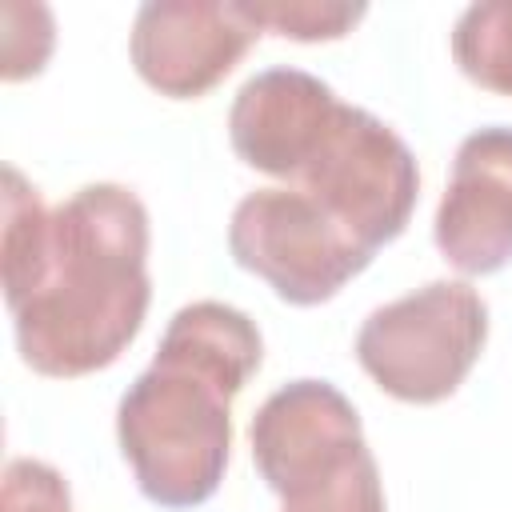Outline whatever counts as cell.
Wrapping results in <instances>:
<instances>
[{"mask_svg":"<svg viewBox=\"0 0 512 512\" xmlns=\"http://www.w3.org/2000/svg\"><path fill=\"white\" fill-rule=\"evenodd\" d=\"M4 20V80H28L36 72H44L48 56H52V12L44 4H16L8 0L0 8Z\"/></svg>","mask_w":512,"mask_h":512,"instance_id":"obj_12","label":"cell"},{"mask_svg":"<svg viewBox=\"0 0 512 512\" xmlns=\"http://www.w3.org/2000/svg\"><path fill=\"white\" fill-rule=\"evenodd\" d=\"M488 340V308L460 280H432L384 308L356 332L360 368L404 404H436L472 372Z\"/></svg>","mask_w":512,"mask_h":512,"instance_id":"obj_5","label":"cell"},{"mask_svg":"<svg viewBox=\"0 0 512 512\" xmlns=\"http://www.w3.org/2000/svg\"><path fill=\"white\" fill-rule=\"evenodd\" d=\"M288 180L372 256L404 232L420 192V172L408 144L384 120L344 100L332 108Z\"/></svg>","mask_w":512,"mask_h":512,"instance_id":"obj_4","label":"cell"},{"mask_svg":"<svg viewBox=\"0 0 512 512\" xmlns=\"http://www.w3.org/2000/svg\"><path fill=\"white\" fill-rule=\"evenodd\" d=\"M452 56L472 84L512 96V0L464 8L452 28Z\"/></svg>","mask_w":512,"mask_h":512,"instance_id":"obj_10","label":"cell"},{"mask_svg":"<svg viewBox=\"0 0 512 512\" xmlns=\"http://www.w3.org/2000/svg\"><path fill=\"white\" fill-rule=\"evenodd\" d=\"M244 16L272 36L288 40H340L364 20V4H344V0H240Z\"/></svg>","mask_w":512,"mask_h":512,"instance_id":"obj_11","label":"cell"},{"mask_svg":"<svg viewBox=\"0 0 512 512\" xmlns=\"http://www.w3.org/2000/svg\"><path fill=\"white\" fill-rule=\"evenodd\" d=\"M436 248L464 276L512 260V128L492 124L460 140L436 208Z\"/></svg>","mask_w":512,"mask_h":512,"instance_id":"obj_8","label":"cell"},{"mask_svg":"<svg viewBox=\"0 0 512 512\" xmlns=\"http://www.w3.org/2000/svg\"><path fill=\"white\" fill-rule=\"evenodd\" d=\"M256 36L240 0H152L136 12L128 52L148 88L196 100L244 60Z\"/></svg>","mask_w":512,"mask_h":512,"instance_id":"obj_7","label":"cell"},{"mask_svg":"<svg viewBox=\"0 0 512 512\" xmlns=\"http://www.w3.org/2000/svg\"><path fill=\"white\" fill-rule=\"evenodd\" d=\"M252 460L280 512H388L352 400L328 380L276 388L248 428Z\"/></svg>","mask_w":512,"mask_h":512,"instance_id":"obj_3","label":"cell"},{"mask_svg":"<svg viewBox=\"0 0 512 512\" xmlns=\"http://www.w3.org/2000/svg\"><path fill=\"white\" fill-rule=\"evenodd\" d=\"M260 356L256 324L220 300L188 304L168 320L156 360L132 380L116 412L120 452L152 504L196 508L220 488L232 400Z\"/></svg>","mask_w":512,"mask_h":512,"instance_id":"obj_2","label":"cell"},{"mask_svg":"<svg viewBox=\"0 0 512 512\" xmlns=\"http://www.w3.org/2000/svg\"><path fill=\"white\" fill-rule=\"evenodd\" d=\"M232 260L300 308L332 300L372 264V252L296 188L248 192L228 224Z\"/></svg>","mask_w":512,"mask_h":512,"instance_id":"obj_6","label":"cell"},{"mask_svg":"<svg viewBox=\"0 0 512 512\" xmlns=\"http://www.w3.org/2000/svg\"><path fill=\"white\" fill-rule=\"evenodd\" d=\"M4 512H72L64 476L44 460H8L4 468Z\"/></svg>","mask_w":512,"mask_h":512,"instance_id":"obj_13","label":"cell"},{"mask_svg":"<svg viewBox=\"0 0 512 512\" xmlns=\"http://www.w3.org/2000/svg\"><path fill=\"white\" fill-rule=\"evenodd\" d=\"M336 104V92L300 68L256 72L228 112L232 152L248 168L288 180Z\"/></svg>","mask_w":512,"mask_h":512,"instance_id":"obj_9","label":"cell"},{"mask_svg":"<svg viewBox=\"0 0 512 512\" xmlns=\"http://www.w3.org/2000/svg\"><path fill=\"white\" fill-rule=\"evenodd\" d=\"M4 300L20 360L56 380L108 368L140 332L148 212L124 184H84L60 208L4 168Z\"/></svg>","mask_w":512,"mask_h":512,"instance_id":"obj_1","label":"cell"}]
</instances>
